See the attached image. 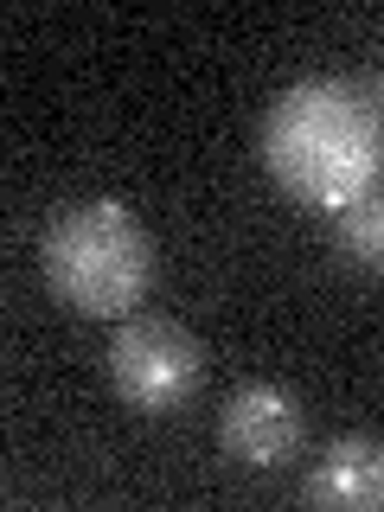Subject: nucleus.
Instances as JSON below:
<instances>
[{
    "label": "nucleus",
    "instance_id": "20e7f679",
    "mask_svg": "<svg viewBox=\"0 0 384 512\" xmlns=\"http://www.w3.org/2000/svg\"><path fill=\"white\" fill-rule=\"evenodd\" d=\"M218 442L237 468L250 474H269V468H288L308 442V410H301L295 391L282 384H237L218 410Z\"/></svg>",
    "mask_w": 384,
    "mask_h": 512
},
{
    "label": "nucleus",
    "instance_id": "f03ea898",
    "mask_svg": "<svg viewBox=\"0 0 384 512\" xmlns=\"http://www.w3.org/2000/svg\"><path fill=\"white\" fill-rule=\"evenodd\" d=\"M39 269L45 288L71 314L90 320H128L141 295L154 288V237L122 199H77L58 205L39 231Z\"/></svg>",
    "mask_w": 384,
    "mask_h": 512
},
{
    "label": "nucleus",
    "instance_id": "0eeeda50",
    "mask_svg": "<svg viewBox=\"0 0 384 512\" xmlns=\"http://www.w3.org/2000/svg\"><path fill=\"white\" fill-rule=\"evenodd\" d=\"M378 116H384V77H378Z\"/></svg>",
    "mask_w": 384,
    "mask_h": 512
},
{
    "label": "nucleus",
    "instance_id": "39448f33",
    "mask_svg": "<svg viewBox=\"0 0 384 512\" xmlns=\"http://www.w3.org/2000/svg\"><path fill=\"white\" fill-rule=\"evenodd\" d=\"M308 506H333V512H372L384 506V442L372 436H340L327 442V455L301 480Z\"/></svg>",
    "mask_w": 384,
    "mask_h": 512
},
{
    "label": "nucleus",
    "instance_id": "7ed1b4c3",
    "mask_svg": "<svg viewBox=\"0 0 384 512\" xmlns=\"http://www.w3.org/2000/svg\"><path fill=\"white\" fill-rule=\"evenodd\" d=\"M205 384V346L180 320L160 314H128L109 333V391L135 416H167L199 397Z\"/></svg>",
    "mask_w": 384,
    "mask_h": 512
},
{
    "label": "nucleus",
    "instance_id": "f257e3e1",
    "mask_svg": "<svg viewBox=\"0 0 384 512\" xmlns=\"http://www.w3.org/2000/svg\"><path fill=\"white\" fill-rule=\"evenodd\" d=\"M263 167L288 199L340 212L378 186L384 116L346 77H301L263 116Z\"/></svg>",
    "mask_w": 384,
    "mask_h": 512
},
{
    "label": "nucleus",
    "instance_id": "423d86ee",
    "mask_svg": "<svg viewBox=\"0 0 384 512\" xmlns=\"http://www.w3.org/2000/svg\"><path fill=\"white\" fill-rule=\"evenodd\" d=\"M333 237H340L346 263H359L365 276H384V186L340 205V212H333Z\"/></svg>",
    "mask_w": 384,
    "mask_h": 512
}]
</instances>
